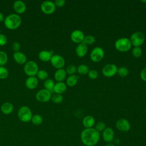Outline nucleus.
Wrapping results in <instances>:
<instances>
[{"label":"nucleus","mask_w":146,"mask_h":146,"mask_svg":"<svg viewBox=\"0 0 146 146\" xmlns=\"http://www.w3.org/2000/svg\"><path fill=\"white\" fill-rule=\"evenodd\" d=\"M100 135L95 128L84 129L80 133V140L86 146H95L100 140Z\"/></svg>","instance_id":"nucleus-1"},{"label":"nucleus","mask_w":146,"mask_h":146,"mask_svg":"<svg viewBox=\"0 0 146 146\" xmlns=\"http://www.w3.org/2000/svg\"><path fill=\"white\" fill-rule=\"evenodd\" d=\"M22 19L21 17L17 14H10L4 19L5 26L10 30H15L19 27Z\"/></svg>","instance_id":"nucleus-2"},{"label":"nucleus","mask_w":146,"mask_h":146,"mask_svg":"<svg viewBox=\"0 0 146 146\" xmlns=\"http://www.w3.org/2000/svg\"><path fill=\"white\" fill-rule=\"evenodd\" d=\"M132 47V44L129 38H120L117 39L115 42V48L120 52H125L128 51Z\"/></svg>","instance_id":"nucleus-3"},{"label":"nucleus","mask_w":146,"mask_h":146,"mask_svg":"<svg viewBox=\"0 0 146 146\" xmlns=\"http://www.w3.org/2000/svg\"><path fill=\"white\" fill-rule=\"evenodd\" d=\"M32 112L27 106H22L18 111V117L22 122H29L32 118Z\"/></svg>","instance_id":"nucleus-4"},{"label":"nucleus","mask_w":146,"mask_h":146,"mask_svg":"<svg viewBox=\"0 0 146 146\" xmlns=\"http://www.w3.org/2000/svg\"><path fill=\"white\" fill-rule=\"evenodd\" d=\"M38 66L37 63L33 60L27 62L24 66L25 73L29 76H34L38 71Z\"/></svg>","instance_id":"nucleus-5"},{"label":"nucleus","mask_w":146,"mask_h":146,"mask_svg":"<svg viewBox=\"0 0 146 146\" xmlns=\"http://www.w3.org/2000/svg\"><path fill=\"white\" fill-rule=\"evenodd\" d=\"M129 40L132 46H133L134 47H140L144 42L145 36L143 33L140 31H136L131 35Z\"/></svg>","instance_id":"nucleus-6"},{"label":"nucleus","mask_w":146,"mask_h":146,"mask_svg":"<svg viewBox=\"0 0 146 146\" xmlns=\"http://www.w3.org/2000/svg\"><path fill=\"white\" fill-rule=\"evenodd\" d=\"M104 50L100 47H96L94 48L90 53L91 60L95 62L98 63L100 62L104 56Z\"/></svg>","instance_id":"nucleus-7"},{"label":"nucleus","mask_w":146,"mask_h":146,"mask_svg":"<svg viewBox=\"0 0 146 146\" xmlns=\"http://www.w3.org/2000/svg\"><path fill=\"white\" fill-rule=\"evenodd\" d=\"M117 67L112 63H109L105 65L102 69L103 75L107 78H111L115 76L117 74Z\"/></svg>","instance_id":"nucleus-8"},{"label":"nucleus","mask_w":146,"mask_h":146,"mask_svg":"<svg viewBox=\"0 0 146 146\" xmlns=\"http://www.w3.org/2000/svg\"><path fill=\"white\" fill-rule=\"evenodd\" d=\"M36 99L40 102H47L51 98V92L44 89L38 91L35 95Z\"/></svg>","instance_id":"nucleus-9"},{"label":"nucleus","mask_w":146,"mask_h":146,"mask_svg":"<svg viewBox=\"0 0 146 146\" xmlns=\"http://www.w3.org/2000/svg\"><path fill=\"white\" fill-rule=\"evenodd\" d=\"M40 9L43 13L46 14H52L56 9L54 2L51 1H45L40 5Z\"/></svg>","instance_id":"nucleus-10"},{"label":"nucleus","mask_w":146,"mask_h":146,"mask_svg":"<svg viewBox=\"0 0 146 146\" xmlns=\"http://www.w3.org/2000/svg\"><path fill=\"white\" fill-rule=\"evenodd\" d=\"M50 62L52 66L57 69L63 68L65 64V60L64 58L59 54L52 55Z\"/></svg>","instance_id":"nucleus-11"},{"label":"nucleus","mask_w":146,"mask_h":146,"mask_svg":"<svg viewBox=\"0 0 146 146\" xmlns=\"http://www.w3.org/2000/svg\"><path fill=\"white\" fill-rule=\"evenodd\" d=\"M116 127L120 131L128 132L131 128V124L128 120L121 118L116 121Z\"/></svg>","instance_id":"nucleus-12"},{"label":"nucleus","mask_w":146,"mask_h":146,"mask_svg":"<svg viewBox=\"0 0 146 146\" xmlns=\"http://www.w3.org/2000/svg\"><path fill=\"white\" fill-rule=\"evenodd\" d=\"M84 34L82 31L80 30H74L71 34V39L75 43H81L83 42L84 39Z\"/></svg>","instance_id":"nucleus-13"},{"label":"nucleus","mask_w":146,"mask_h":146,"mask_svg":"<svg viewBox=\"0 0 146 146\" xmlns=\"http://www.w3.org/2000/svg\"><path fill=\"white\" fill-rule=\"evenodd\" d=\"M115 133L113 129L110 127H106L102 132L103 139L107 143H111L114 139Z\"/></svg>","instance_id":"nucleus-14"},{"label":"nucleus","mask_w":146,"mask_h":146,"mask_svg":"<svg viewBox=\"0 0 146 146\" xmlns=\"http://www.w3.org/2000/svg\"><path fill=\"white\" fill-rule=\"evenodd\" d=\"M88 51V47L85 43H81L78 44L75 48V53L76 55L79 58L84 57Z\"/></svg>","instance_id":"nucleus-15"},{"label":"nucleus","mask_w":146,"mask_h":146,"mask_svg":"<svg viewBox=\"0 0 146 146\" xmlns=\"http://www.w3.org/2000/svg\"><path fill=\"white\" fill-rule=\"evenodd\" d=\"M14 10L18 14L23 13L26 10V5L24 2L21 0L16 1L13 3Z\"/></svg>","instance_id":"nucleus-16"},{"label":"nucleus","mask_w":146,"mask_h":146,"mask_svg":"<svg viewBox=\"0 0 146 146\" xmlns=\"http://www.w3.org/2000/svg\"><path fill=\"white\" fill-rule=\"evenodd\" d=\"M95 118L91 115H87L83 118L82 124L86 128H93V126L95 125Z\"/></svg>","instance_id":"nucleus-17"},{"label":"nucleus","mask_w":146,"mask_h":146,"mask_svg":"<svg viewBox=\"0 0 146 146\" xmlns=\"http://www.w3.org/2000/svg\"><path fill=\"white\" fill-rule=\"evenodd\" d=\"M13 58L15 61L19 64H23L27 62L26 56L24 53L22 52H20V51L15 52L13 54Z\"/></svg>","instance_id":"nucleus-18"},{"label":"nucleus","mask_w":146,"mask_h":146,"mask_svg":"<svg viewBox=\"0 0 146 146\" xmlns=\"http://www.w3.org/2000/svg\"><path fill=\"white\" fill-rule=\"evenodd\" d=\"M38 84V80L36 77L34 76H29L27 78L25 82V85L26 87L29 89L33 90L36 88Z\"/></svg>","instance_id":"nucleus-19"},{"label":"nucleus","mask_w":146,"mask_h":146,"mask_svg":"<svg viewBox=\"0 0 146 146\" xmlns=\"http://www.w3.org/2000/svg\"><path fill=\"white\" fill-rule=\"evenodd\" d=\"M67 90V86L66 84L62 82H57L55 84L54 88H53V91L55 94H62Z\"/></svg>","instance_id":"nucleus-20"},{"label":"nucleus","mask_w":146,"mask_h":146,"mask_svg":"<svg viewBox=\"0 0 146 146\" xmlns=\"http://www.w3.org/2000/svg\"><path fill=\"white\" fill-rule=\"evenodd\" d=\"M52 53L53 52L52 51H48L47 50H42L39 52L38 58L42 61L48 62L51 60Z\"/></svg>","instance_id":"nucleus-21"},{"label":"nucleus","mask_w":146,"mask_h":146,"mask_svg":"<svg viewBox=\"0 0 146 146\" xmlns=\"http://www.w3.org/2000/svg\"><path fill=\"white\" fill-rule=\"evenodd\" d=\"M66 71L64 68L57 69L54 74L55 79L58 81V82H60L64 80L66 77Z\"/></svg>","instance_id":"nucleus-22"},{"label":"nucleus","mask_w":146,"mask_h":146,"mask_svg":"<svg viewBox=\"0 0 146 146\" xmlns=\"http://www.w3.org/2000/svg\"><path fill=\"white\" fill-rule=\"evenodd\" d=\"M1 111L5 115H8L11 113L14 109L13 105L10 102H5L1 106Z\"/></svg>","instance_id":"nucleus-23"},{"label":"nucleus","mask_w":146,"mask_h":146,"mask_svg":"<svg viewBox=\"0 0 146 146\" xmlns=\"http://www.w3.org/2000/svg\"><path fill=\"white\" fill-rule=\"evenodd\" d=\"M78 81V76L75 75H70L66 79V84L69 87L75 86Z\"/></svg>","instance_id":"nucleus-24"},{"label":"nucleus","mask_w":146,"mask_h":146,"mask_svg":"<svg viewBox=\"0 0 146 146\" xmlns=\"http://www.w3.org/2000/svg\"><path fill=\"white\" fill-rule=\"evenodd\" d=\"M44 87L46 90H48L49 91H53V88L55 85V83L53 80L51 79H46L44 82Z\"/></svg>","instance_id":"nucleus-25"},{"label":"nucleus","mask_w":146,"mask_h":146,"mask_svg":"<svg viewBox=\"0 0 146 146\" xmlns=\"http://www.w3.org/2000/svg\"><path fill=\"white\" fill-rule=\"evenodd\" d=\"M77 71L80 75H84L88 74V73L89 72V68H88V66H86V64H80L78 67Z\"/></svg>","instance_id":"nucleus-26"},{"label":"nucleus","mask_w":146,"mask_h":146,"mask_svg":"<svg viewBox=\"0 0 146 146\" xmlns=\"http://www.w3.org/2000/svg\"><path fill=\"white\" fill-rule=\"evenodd\" d=\"M129 74V71L128 70V68L125 67H120L119 68H117V74L121 77H125L127 76Z\"/></svg>","instance_id":"nucleus-27"},{"label":"nucleus","mask_w":146,"mask_h":146,"mask_svg":"<svg viewBox=\"0 0 146 146\" xmlns=\"http://www.w3.org/2000/svg\"><path fill=\"white\" fill-rule=\"evenodd\" d=\"M31 121H32V123L36 125H39L40 124H41L43 122V118L42 117L38 114H36L32 116L31 120Z\"/></svg>","instance_id":"nucleus-28"},{"label":"nucleus","mask_w":146,"mask_h":146,"mask_svg":"<svg viewBox=\"0 0 146 146\" xmlns=\"http://www.w3.org/2000/svg\"><path fill=\"white\" fill-rule=\"evenodd\" d=\"M8 60V56L7 54L3 51H0V66L5 65Z\"/></svg>","instance_id":"nucleus-29"},{"label":"nucleus","mask_w":146,"mask_h":146,"mask_svg":"<svg viewBox=\"0 0 146 146\" xmlns=\"http://www.w3.org/2000/svg\"><path fill=\"white\" fill-rule=\"evenodd\" d=\"M95 38L92 35H88L84 36V39L83 40V43L86 45H91L95 43Z\"/></svg>","instance_id":"nucleus-30"},{"label":"nucleus","mask_w":146,"mask_h":146,"mask_svg":"<svg viewBox=\"0 0 146 146\" xmlns=\"http://www.w3.org/2000/svg\"><path fill=\"white\" fill-rule=\"evenodd\" d=\"M51 99L54 103L59 104V103H60L61 102H62V101L63 100V97L61 94H55L53 95L52 96H51Z\"/></svg>","instance_id":"nucleus-31"},{"label":"nucleus","mask_w":146,"mask_h":146,"mask_svg":"<svg viewBox=\"0 0 146 146\" xmlns=\"http://www.w3.org/2000/svg\"><path fill=\"white\" fill-rule=\"evenodd\" d=\"M37 76L38 78L40 80H46L48 78V74L47 72L44 70H40L38 71L37 73Z\"/></svg>","instance_id":"nucleus-32"},{"label":"nucleus","mask_w":146,"mask_h":146,"mask_svg":"<svg viewBox=\"0 0 146 146\" xmlns=\"http://www.w3.org/2000/svg\"><path fill=\"white\" fill-rule=\"evenodd\" d=\"M9 75V71L8 70L3 67V66H0V79H4L7 78Z\"/></svg>","instance_id":"nucleus-33"},{"label":"nucleus","mask_w":146,"mask_h":146,"mask_svg":"<svg viewBox=\"0 0 146 146\" xmlns=\"http://www.w3.org/2000/svg\"><path fill=\"white\" fill-rule=\"evenodd\" d=\"M132 54L135 58H139L142 55V49L140 47H134L132 50Z\"/></svg>","instance_id":"nucleus-34"},{"label":"nucleus","mask_w":146,"mask_h":146,"mask_svg":"<svg viewBox=\"0 0 146 146\" xmlns=\"http://www.w3.org/2000/svg\"><path fill=\"white\" fill-rule=\"evenodd\" d=\"M77 71V68L75 67V66L72 65V64H70L68 65L66 70V73L71 75H74V74L76 72V71Z\"/></svg>","instance_id":"nucleus-35"},{"label":"nucleus","mask_w":146,"mask_h":146,"mask_svg":"<svg viewBox=\"0 0 146 146\" xmlns=\"http://www.w3.org/2000/svg\"><path fill=\"white\" fill-rule=\"evenodd\" d=\"M106 128V124L103 121H99L96 124L95 128L99 132H103Z\"/></svg>","instance_id":"nucleus-36"},{"label":"nucleus","mask_w":146,"mask_h":146,"mask_svg":"<svg viewBox=\"0 0 146 146\" xmlns=\"http://www.w3.org/2000/svg\"><path fill=\"white\" fill-rule=\"evenodd\" d=\"M88 76L90 79L94 80L96 79L98 76V72L95 70H90L88 73Z\"/></svg>","instance_id":"nucleus-37"},{"label":"nucleus","mask_w":146,"mask_h":146,"mask_svg":"<svg viewBox=\"0 0 146 146\" xmlns=\"http://www.w3.org/2000/svg\"><path fill=\"white\" fill-rule=\"evenodd\" d=\"M7 41V37L3 34H0V46H3L6 44Z\"/></svg>","instance_id":"nucleus-38"},{"label":"nucleus","mask_w":146,"mask_h":146,"mask_svg":"<svg viewBox=\"0 0 146 146\" xmlns=\"http://www.w3.org/2000/svg\"><path fill=\"white\" fill-rule=\"evenodd\" d=\"M12 48L15 52L19 51V50L21 49V44L17 42H15L12 44Z\"/></svg>","instance_id":"nucleus-39"},{"label":"nucleus","mask_w":146,"mask_h":146,"mask_svg":"<svg viewBox=\"0 0 146 146\" xmlns=\"http://www.w3.org/2000/svg\"><path fill=\"white\" fill-rule=\"evenodd\" d=\"M140 76L141 79L146 82V67L142 69V70L140 72Z\"/></svg>","instance_id":"nucleus-40"},{"label":"nucleus","mask_w":146,"mask_h":146,"mask_svg":"<svg viewBox=\"0 0 146 146\" xmlns=\"http://www.w3.org/2000/svg\"><path fill=\"white\" fill-rule=\"evenodd\" d=\"M65 1L64 0H56L54 2L55 6H58L59 7H62L65 5Z\"/></svg>","instance_id":"nucleus-41"},{"label":"nucleus","mask_w":146,"mask_h":146,"mask_svg":"<svg viewBox=\"0 0 146 146\" xmlns=\"http://www.w3.org/2000/svg\"><path fill=\"white\" fill-rule=\"evenodd\" d=\"M4 19H5V18H4L3 14L1 12H0V22L4 21Z\"/></svg>","instance_id":"nucleus-42"},{"label":"nucleus","mask_w":146,"mask_h":146,"mask_svg":"<svg viewBox=\"0 0 146 146\" xmlns=\"http://www.w3.org/2000/svg\"><path fill=\"white\" fill-rule=\"evenodd\" d=\"M105 146H115V145L113 144H112V143H107Z\"/></svg>","instance_id":"nucleus-43"},{"label":"nucleus","mask_w":146,"mask_h":146,"mask_svg":"<svg viewBox=\"0 0 146 146\" xmlns=\"http://www.w3.org/2000/svg\"><path fill=\"white\" fill-rule=\"evenodd\" d=\"M141 2L143 3H146V1H141Z\"/></svg>","instance_id":"nucleus-44"},{"label":"nucleus","mask_w":146,"mask_h":146,"mask_svg":"<svg viewBox=\"0 0 146 146\" xmlns=\"http://www.w3.org/2000/svg\"><path fill=\"white\" fill-rule=\"evenodd\" d=\"M145 112H146V108H145Z\"/></svg>","instance_id":"nucleus-45"}]
</instances>
